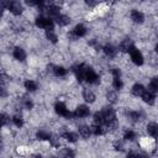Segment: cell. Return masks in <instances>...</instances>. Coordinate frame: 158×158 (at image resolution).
<instances>
[{"mask_svg":"<svg viewBox=\"0 0 158 158\" xmlns=\"http://www.w3.org/2000/svg\"><path fill=\"white\" fill-rule=\"evenodd\" d=\"M36 26L38 28H42V30H53V21L49 19V17H44V16H40L36 19L35 21Z\"/></svg>","mask_w":158,"mask_h":158,"instance_id":"cell-1","label":"cell"},{"mask_svg":"<svg viewBox=\"0 0 158 158\" xmlns=\"http://www.w3.org/2000/svg\"><path fill=\"white\" fill-rule=\"evenodd\" d=\"M54 110H56V112H57L58 115H60V116H63V117H67V118L74 116V114H72V112L68 110V107L65 106V104H64V102H60V101L56 104Z\"/></svg>","mask_w":158,"mask_h":158,"instance_id":"cell-2","label":"cell"},{"mask_svg":"<svg viewBox=\"0 0 158 158\" xmlns=\"http://www.w3.org/2000/svg\"><path fill=\"white\" fill-rule=\"evenodd\" d=\"M130 54H131V60L136 65H142L143 64V56H142L141 51H138L137 48H132L130 51Z\"/></svg>","mask_w":158,"mask_h":158,"instance_id":"cell-3","label":"cell"},{"mask_svg":"<svg viewBox=\"0 0 158 158\" xmlns=\"http://www.w3.org/2000/svg\"><path fill=\"white\" fill-rule=\"evenodd\" d=\"M102 115H104V120H105V123H109V122H114L116 121V114L114 111L112 107L107 106L102 110Z\"/></svg>","mask_w":158,"mask_h":158,"instance_id":"cell-4","label":"cell"},{"mask_svg":"<svg viewBox=\"0 0 158 158\" xmlns=\"http://www.w3.org/2000/svg\"><path fill=\"white\" fill-rule=\"evenodd\" d=\"M84 79H85L88 83H90V84H95V83L99 81V77H98L96 72L93 70V69H90V68H86L85 78H84Z\"/></svg>","mask_w":158,"mask_h":158,"instance_id":"cell-5","label":"cell"},{"mask_svg":"<svg viewBox=\"0 0 158 158\" xmlns=\"http://www.w3.org/2000/svg\"><path fill=\"white\" fill-rule=\"evenodd\" d=\"M89 114H90V109L86 105H79L74 111V116L75 117H80V118L89 116Z\"/></svg>","mask_w":158,"mask_h":158,"instance_id":"cell-6","label":"cell"},{"mask_svg":"<svg viewBox=\"0 0 158 158\" xmlns=\"http://www.w3.org/2000/svg\"><path fill=\"white\" fill-rule=\"evenodd\" d=\"M9 10H10V12L14 14V15H21L22 11H23L22 5H21L19 1H15V0L10 1V4H9Z\"/></svg>","mask_w":158,"mask_h":158,"instance_id":"cell-7","label":"cell"},{"mask_svg":"<svg viewBox=\"0 0 158 158\" xmlns=\"http://www.w3.org/2000/svg\"><path fill=\"white\" fill-rule=\"evenodd\" d=\"M86 65L85 64H79L74 68V73H75V77L79 81H83L84 78H85V72H86Z\"/></svg>","mask_w":158,"mask_h":158,"instance_id":"cell-8","label":"cell"},{"mask_svg":"<svg viewBox=\"0 0 158 158\" xmlns=\"http://www.w3.org/2000/svg\"><path fill=\"white\" fill-rule=\"evenodd\" d=\"M132 48H135V44H133V42H132L131 38H125V40H122V42L120 43V49H121V52L127 53V52H130Z\"/></svg>","mask_w":158,"mask_h":158,"instance_id":"cell-9","label":"cell"},{"mask_svg":"<svg viewBox=\"0 0 158 158\" xmlns=\"http://www.w3.org/2000/svg\"><path fill=\"white\" fill-rule=\"evenodd\" d=\"M141 96H142L143 101L147 102L148 105H153V104H154V99H156V96H154V93H152L151 90H144L143 94H142Z\"/></svg>","mask_w":158,"mask_h":158,"instance_id":"cell-10","label":"cell"},{"mask_svg":"<svg viewBox=\"0 0 158 158\" xmlns=\"http://www.w3.org/2000/svg\"><path fill=\"white\" fill-rule=\"evenodd\" d=\"M131 20L136 23H142L144 20V16L139 10H132L131 11Z\"/></svg>","mask_w":158,"mask_h":158,"instance_id":"cell-11","label":"cell"},{"mask_svg":"<svg viewBox=\"0 0 158 158\" xmlns=\"http://www.w3.org/2000/svg\"><path fill=\"white\" fill-rule=\"evenodd\" d=\"M74 33H75V36L79 38V37H83V36H85L86 35V32H88V30H86V27L83 25V23H78L73 30H72Z\"/></svg>","mask_w":158,"mask_h":158,"instance_id":"cell-12","label":"cell"},{"mask_svg":"<svg viewBox=\"0 0 158 158\" xmlns=\"http://www.w3.org/2000/svg\"><path fill=\"white\" fill-rule=\"evenodd\" d=\"M12 54H14V58L17 59V60H20V62H22V60L26 59V52H25V49H22L21 47H16V48L14 49Z\"/></svg>","mask_w":158,"mask_h":158,"instance_id":"cell-13","label":"cell"},{"mask_svg":"<svg viewBox=\"0 0 158 158\" xmlns=\"http://www.w3.org/2000/svg\"><path fill=\"white\" fill-rule=\"evenodd\" d=\"M102 49H104L105 56H106V57H109V58H114V57L117 54V49H116L112 44H106Z\"/></svg>","mask_w":158,"mask_h":158,"instance_id":"cell-14","label":"cell"},{"mask_svg":"<svg viewBox=\"0 0 158 158\" xmlns=\"http://www.w3.org/2000/svg\"><path fill=\"white\" fill-rule=\"evenodd\" d=\"M83 99L86 101V102H89V104H91V102H94L95 101V94L90 90V89H84L83 90Z\"/></svg>","mask_w":158,"mask_h":158,"instance_id":"cell-15","label":"cell"},{"mask_svg":"<svg viewBox=\"0 0 158 158\" xmlns=\"http://www.w3.org/2000/svg\"><path fill=\"white\" fill-rule=\"evenodd\" d=\"M147 132H148L149 136L156 138L158 136V126H157V123L156 122H149L147 125Z\"/></svg>","mask_w":158,"mask_h":158,"instance_id":"cell-16","label":"cell"},{"mask_svg":"<svg viewBox=\"0 0 158 158\" xmlns=\"http://www.w3.org/2000/svg\"><path fill=\"white\" fill-rule=\"evenodd\" d=\"M56 20H57V23H58L59 26H67V25H69V22H70V17H69V16H67V15H60V14L56 17Z\"/></svg>","mask_w":158,"mask_h":158,"instance_id":"cell-17","label":"cell"},{"mask_svg":"<svg viewBox=\"0 0 158 158\" xmlns=\"http://www.w3.org/2000/svg\"><path fill=\"white\" fill-rule=\"evenodd\" d=\"M144 90H146V89H144V86H143L142 84H135V85L132 86V89H131V93H132V95H135V96H141Z\"/></svg>","mask_w":158,"mask_h":158,"instance_id":"cell-18","label":"cell"},{"mask_svg":"<svg viewBox=\"0 0 158 158\" xmlns=\"http://www.w3.org/2000/svg\"><path fill=\"white\" fill-rule=\"evenodd\" d=\"M52 70H53L54 75H57V77H64L67 74V69L62 65H54Z\"/></svg>","mask_w":158,"mask_h":158,"instance_id":"cell-19","label":"cell"},{"mask_svg":"<svg viewBox=\"0 0 158 158\" xmlns=\"http://www.w3.org/2000/svg\"><path fill=\"white\" fill-rule=\"evenodd\" d=\"M89 128H90V132H91V133H94L95 136H100V135H102V133H104V128H102V126H101V125H96V123H94V125H93V126H90Z\"/></svg>","mask_w":158,"mask_h":158,"instance_id":"cell-20","label":"cell"},{"mask_svg":"<svg viewBox=\"0 0 158 158\" xmlns=\"http://www.w3.org/2000/svg\"><path fill=\"white\" fill-rule=\"evenodd\" d=\"M93 120H94V123H96V125H102V123H105L102 111H98V112H95Z\"/></svg>","mask_w":158,"mask_h":158,"instance_id":"cell-21","label":"cell"},{"mask_svg":"<svg viewBox=\"0 0 158 158\" xmlns=\"http://www.w3.org/2000/svg\"><path fill=\"white\" fill-rule=\"evenodd\" d=\"M79 135H80L83 138H89L90 135H91L89 126H80V127H79Z\"/></svg>","mask_w":158,"mask_h":158,"instance_id":"cell-22","label":"cell"},{"mask_svg":"<svg viewBox=\"0 0 158 158\" xmlns=\"http://www.w3.org/2000/svg\"><path fill=\"white\" fill-rule=\"evenodd\" d=\"M36 137H37V139H40V141H47V139H49L51 135H49L47 131H44V130H40V131H37Z\"/></svg>","mask_w":158,"mask_h":158,"instance_id":"cell-23","label":"cell"},{"mask_svg":"<svg viewBox=\"0 0 158 158\" xmlns=\"http://www.w3.org/2000/svg\"><path fill=\"white\" fill-rule=\"evenodd\" d=\"M46 37H47V40L51 41L52 43H57V41H58V37H57V35L54 33L53 30H47V31H46Z\"/></svg>","mask_w":158,"mask_h":158,"instance_id":"cell-24","label":"cell"},{"mask_svg":"<svg viewBox=\"0 0 158 158\" xmlns=\"http://www.w3.org/2000/svg\"><path fill=\"white\" fill-rule=\"evenodd\" d=\"M63 137L65 138V141L72 142V143L77 142V139H78V136H77V133H74V132H65V133L63 135Z\"/></svg>","mask_w":158,"mask_h":158,"instance_id":"cell-25","label":"cell"},{"mask_svg":"<svg viewBox=\"0 0 158 158\" xmlns=\"http://www.w3.org/2000/svg\"><path fill=\"white\" fill-rule=\"evenodd\" d=\"M25 88H26L28 91H35V90L37 89V84H36V81L28 79V80L25 81Z\"/></svg>","mask_w":158,"mask_h":158,"instance_id":"cell-26","label":"cell"},{"mask_svg":"<svg viewBox=\"0 0 158 158\" xmlns=\"http://www.w3.org/2000/svg\"><path fill=\"white\" fill-rule=\"evenodd\" d=\"M148 90H151L152 93H156L157 90H158V80H157V78H153L151 81H149V85H148Z\"/></svg>","mask_w":158,"mask_h":158,"instance_id":"cell-27","label":"cell"},{"mask_svg":"<svg viewBox=\"0 0 158 158\" xmlns=\"http://www.w3.org/2000/svg\"><path fill=\"white\" fill-rule=\"evenodd\" d=\"M48 141L51 142V144H52L53 147H59V146L62 144V142H60V137H58V136H51Z\"/></svg>","mask_w":158,"mask_h":158,"instance_id":"cell-28","label":"cell"},{"mask_svg":"<svg viewBox=\"0 0 158 158\" xmlns=\"http://www.w3.org/2000/svg\"><path fill=\"white\" fill-rule=\"evenodd\" d=\"M12 122H14V125L17 126V127H21V126L23 125V120H22L21 115H15V116L12 117Z\"/></svg>","mask_w":158,"mask_h":158,"instance_id":"cell-29","label":"cell"},{"mask_svg":"<svg viewBox=\"0 0 158 158\" xmlns=\"http://www.w3.org/2000/svg\"><path fill=\"white\" fill-rule=\"evenodd\" d=\"M123 138H125V139H127V141H133V139L136 138V133H135L132 130H127V131L125 132Z\"/></svg>","mask_w":158,"mask_h":158,"instance_id":"cell-30","label":"cell"},{"mask_svg":"<svg viewBox=\"0 0 158 158\" xmlns=\"http://www.w3.org/2000/svg\"><path fill=\"white\" fill-rule=\"evenodd\" d=\"M112 86H114L115 90L121 89V88H122V81H121V79H120V78H114V80H112Z\"/></svg>","mask_w":158,"mask_h":158,"instance_id":"cell-31","label":"cell"},{"mask_svg":"<svg viewBox=\"0 0 158 158\" xmlns=\"http://www.w3.org/2000/svg\"><path fill=\"white\" fill-rule=\"evenodd\" d=\"M107 100H109L110 102H115V101L117 100V95H116V93H115V91H110V93H107Z\"/></svg>","mask_w":158,"mask_h":158,"instance_id":"cell-32","label":"cell"},{"mask_svg":"<svg viewBox=\"0 0 158 158\" xmlns=\"http://www.w3.org/2000/svg\"><path fill=\"white\" fill-rule=\"evenodd\" d=\"M7 96V89L5 88V85L0 84V98H5Z\"/></svg>","mask_w":158,"mask_h":158,"instance_id":"cell-33","label":"cell"},{"mask_svg":"<svg viewBox=\"0 0 158 158\" xmlns=\"http://www.w3.org/2000/svg\"><path fill=\"white\" fill-rule=\"evenodd\" d=\"M112 75H114V78H120L121 70L118 68H112Z\"/></svg>","mask_w":158,"mask_h":158,"instance_id":"cell-34","label":"cell"},{"mask_svg":"<svg viewBox=\"0 0 158 158\" xmlns=\"http://www.w3.org/2000/svg\"><path fill=\"white\" fill-rule=\"evenodd\" d=\"M85 2H86L89 6H94V5H96L98 0H85Z\"/></svg>","mask_w":158,"mask_h":158,"instance_id":"cell-35","label":"cell"},{"mask_svg":"<svg viewBox=\"0 0 158 158\" xmlns=\"http://www.w3.org/2000/svg\"><path fill=\"white\" fill-rule=\"evenodd\" d=\"M27 5L30 6H33V5H37V0H25Z\"/></svg>","mask_w":158,"mask_h":158,"instance_id":"cell-36","label":"cell"},{"mask_svg":"<svg viewBox=\"0 0 158 158\" xmlns=\"http://www.w3.org/2000/svg\"><path fill=\"white\" fill-rule=\"evenodd\" d=\"M64 156H74V153H73L72 151H69V149H67V151L64 152Z\"/></svg>","mask_w":158,"mask_h":158,"instance_id":"cell-37","label":"cell"},{"mask_svg":"<svg viewBox=\"0 0 158 158\" xmlns=\"http://www.w3.org/2000/svg\"><path fill=\"white\" fill-rule=\"evenodd\" d=\"M106 2H107V4H115L116 0H106Z\"/></svg>","mask_w":158,"mask_h":158,"instance_id":"cell-38","label":"cell"},{"mask_svg":"<svg viewBox=\"0 0 158 158\" xmlns=\"http://www.w3.org/2000/svg\"><path fill=\"white\" fill-rule=\"evenodd\" d=\"M2 9H4V7L0 5V17H1V15H2Z\"/></svg>","mask_w":158,"mask_h":158,"instance_id":"cell-39","label":"cell"},{"mask_svg":"<svg viewBox=\"0 0 158 158\" xmlns=\"http://www.w3.org/2000/svg\"><path fill=\"white\" fill-rule=\"evenodd\" d=\"M1 126H2V125H1V123H0V127H1Z\"/></svg>","mask_w":158,"mask_h":158,"instance_id":"cell-40","label":"cell"}]
</instances>
